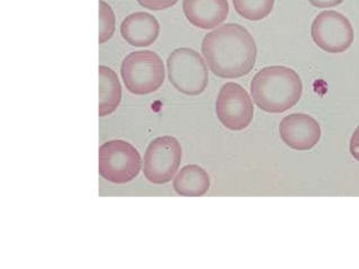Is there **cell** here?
Here are the masks:
<instances>
[{
    "mask_svg": "<svg viewBox=\"0 0 359 269\" xmlns=\"http://www.w3.org/2000/svg\"><path fill=\"white\" fill-rule=\"evenodd\" d=\"M202 53L214 75L236 79L254 69L257 46L250 32L243 25L224 24L203 39Z\"/></svg>",
    "mask_w": 359,
    "mask_h": 269,
    "instance_id": "cell-1",
    "label": "cell"
},
{
    "mask_svg": "<svg viewBox=\"0 0 359 269\" xmlns=\"http://www.w3.org/2000/svg\"><path fill=\"white\" fill-rule=\"evenodd\" d=\"M251 96L257 106L267 113L286 112L302 97L301 78L288 67H266L257 72L250 85Z\"/></svg>",
    "mask_w": 359,
    "mask_h": 269,
    "instance_id": "cell-2",
    "label": "cell"
},
{
    "mask_svg": "<svg viewBox=\"0 0 359 269\" xmlns=\"http://www.w3.org/2000/svg\"><path fill=\"white\" fill-rule=\"evenodd\" d=\"M121 76L126 89L132 94H151L163 86L165 66L161 57L154 52H132L123 60Z\"/></svg>",
    "mask_w": 359,
    "mask_h": 269,
    "instance_id": "cell-3",
    "label": "cell"
},
{
    "mask_svg": "<svg viewBox=\"0 0 359 269\" xmlns=\"http://www.w3.org/2000/svg\"><path fill=\"white\" fill-rule=\"evenodd\" d=\"M169 81L178 92L197 96L208 85V70L198 52L180 48L171 52L167 60Z\"/></svg>",
    "mask_w": 359,
    "mask_h": 269,
    "instance_id": "cell-4",
    "label": "cell"
},
{
    "mask_svg": "<svg viewBox=\"0 0 359 269\" xmlns=\"http://www.w3.org/2000/svg\"><path fill=\"white\" fill-rule=\"evenodd\" d=\"M141 156L126 141L111 140L100 149V174L104 179L114 184L133 181L141 170Z\"/></svg>",
    "mask_w": 359,
    "mask_h": 269,
    "instance_id": "cell-5",
    "label": "cell"
},
{
    "mask_svg": "<svg viewBox=\"0 0 359 269\" xmlns=\"http://www.w3.org/2000/svg\"><path fill=\"white\" fill-rule=\"evenodd\" d=\"M182 163V146L170 135L159 137L149 144L143 160V172L150 183H169Z\"/></svg>",
    "mask_w": 359,
    "mask_h": 269,
    "instance_id": "cell-6",
    "label": "cell"
},
{
    "mask_svg": "<svg viewBox=\"0 0 359 269\" xmlns=\"http://www.w3.org/2000/svg\"><path fill=\"white\" fill-rule=\"evenodd\" d=\"M311 36L320 49L337 55L351 48L353 42V29L344 15L336 11H325L313 20Z\"/></svg>",
    "mask_w": 359,
    "mask_h": 269,
    "instance_id": "cell-7",
    "label": "cell"
},
{
    "mask_svg": "<svg viewBox=\"0 0 359 269\" xmlns=\"http://www.w3.org/2000/svg\"><path fill=\"white\" fill-rule=\"evenodd\" d=\"M215 109L219 122L232 131L247 129L254 118L250 96L239 83H228L219 89Z\"/></svg>",
    "mask_w": 359,
    "mask_h": 269,
    "instance_id": "cell-8",
    "label": "cell"
},
{
    "mask_svg": "<svg viewBox=\"0 0 359 269\" xmlns=\"http://www.w3.org/2000/svg\"><path fill=\"white\" fill-rule=\"evenodd\" d=\"M283 142L293 150L308 151L313 149L321 139V127L310 115L294 113L283 118L280 124Z\"/></svg>",
    "mask_w": 359,
    "mask_h": 269,
    "instance_id": "cell-9",
    "label": "cell"
},
{
    "mask_svg": "<svg viewBox=\"0 0 359 269\" xmlns=\"http://www.w3.org/2000/svg\"><path fill=\"white\" fill-rule=\"evenodd\" d=\"M184 14L191 25L202 29H215L226 20L228 0H184Z\"/></svg>",
    "mask_w": 359,
    "mask_h": 269,
    "instance_id": "cell-10",
    "label": "cell"
},
{
    "mask_svg": "<svg viewBox=\"0 0 359 269\" xmlns=\"http://www.w3.org/2000/svg\"><path fill=\"white\" fill-rule=\"evenodd\" d=\"M159 33V22L149 13L139 12L128 15L121 24L123 39L137 48L151 46L157 40Z\"/></svg>",
    "mask_w": 359,
    "mask_h": 269,
    "instance_id": "cell-11",
    "label": "cell"
},
{
    "mask_svg": "<svg viewBox=\"0 0 359 269\" xmlns=\"http://www.w3.org/2000/svg\"><path fill=\"white\" fill-rule=\"evenodd\" d=\"M172 186L175 192L180 196L198 198L208 192L211 181L208 172L202 167L189 165L177 174Z\"/></svg>",
    "mask_w": 359,
    "mask_h": 269,
    "instance_id": "cell-12",
    "label": "cell"
},
{
    "mask_svg": "<svg viewBox=\"0 0 359 269\" xmlns=\"http://www.w3.org/2000/svg\"><path fill=\"white\" fill-rule=\"evenodd\" d=\"M122 99V87L116 74L109 67H100V115L107 116L116 111Z\"/></svg>",
    "mask_w": 359,
    "mask_h": 269,
    "instance_id": "cell-13",
    "label": "cell"
},
{
    "mask_svg": "<svg viewBox=\"0 0 359 269\" xmlns=\"http://www.w3.org/2000/svg\"><path fill=\"white\" fill-rule=\"evenodd\" d=\"M275 0H233L236 12L245 20H262L274 8Z\"/></svg>",
    "mask_w": 359,
    "mask_h": 269,
    "instance_id": "cell-14",
    "label": "cell"
},
{
    "mask_svg": "<svg viewBox=\"0 0 359 269\" xmlns=\"http://www.w3.org/2000/svg\"><path fill=\"white\" fill-rule=\"evenodd\" d=\"M115 32V15L109 4L100 1V43L103 44L113 36Z\"/></svg>",
    "mask_w": 359,
    "mask_h": 269,
    "instance_id": "cell-15",
    "label": "cell"
},
{
    "mask_svg": "<svg viewBox=\"0 0 359 269\" xmlns=\"http://www.w3.org/2000/svg\"><path fill=\"white\" fill-rule=\"evenodd\" d=\"M141 6L151 11H163L174 6L178 0H137Z\"/></svg>",
    "mask_w": 359,
    "mask_h": 269,
    "instance_id": "cell-16",
    "label": "cell"
},
{
    "mask_svg": "<svg viewBox=\"0 0 359 269\" xmlns=\"http://www.w3.org/2000/svg\"><path fill=\"white\" fill-rule=\"evenodd\" d=\"M311 5L317 8H331L344 3V0H309Z\"/></svg>",
    "mask_w": 359,
    "mask_h": 269,
    "instance_id": "cell-17",
    "label": "cell"
},
{
    "mask_svg": "<svg viewBox=\"0 0 359 269\" xmlns=\"http://www.w3.org/2000/svg\"><path fill=\"white\" fill-rule=\"evenodd\" d=\"M351 153L357 161H359V126H357V129L351 135Z\"/></svg>",
    "mask_w": 359,
    "mask_h": 269,
    "instance_id": "cell-18",
    "label": "cell"
}]
</instances>
